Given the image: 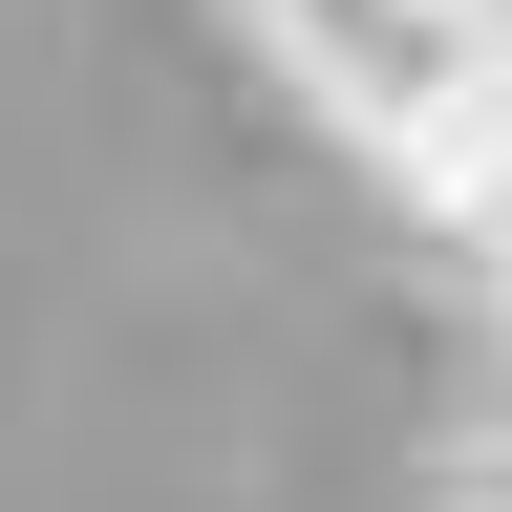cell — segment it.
Returning a JSON list of instances; mask_svg holds the SVG:
<instances>
[{
	"mask_svg": "<svg viewBox=\"0 0 512 512\" xmlns=\"http://www.w3.org/2000/svg\"><path fill=\"white\" fill-rule=\"evenodd\" d=\"M256 43L320 86V128H363V150H406V128L470 86V43L512 22V0H235Z\"/></svg>",
	"mask_w": 512,
	"mask_h": 512,
	"instance_id": "obj_1",
	"label": "cell"
},
{
	"mask_svg": "<svg viewBox=\"0 0 512 512\" xmlns=\"http://www.w3.org/2000/svg\"><path fill=\"white\" fill-rule=\"evenodd\" d=\"M384 171H406V214H448L470 256H512V22L470 43V86H448L406 150H384Z\"/></svg>",
	"mask_w": 512,
	"mask_h": 512,
	"instance_id": "obj_2",
	"label": "cell"
},
{
	"mask_svg": "<svg viewBox=\"0 0 512 512\" xmlns=\"http://www.w3.org/2000/svg\"><path fill=\"white\" fill-rule=\"evenodd\" d=\"M448 512H512V406L470 427V470H448Z\"/></svg>",
	"mask_w": 512,
	"mask_h": 512,
	"instance_id": "obj_3",
	"label": "cell"
},
{
	"mask_svg": "<svg viewBox=\"0 0 512 512\" xmlns=\"http://www.w3.org/2000/svg\"><path fill=\"white\" fill-rule=\"evenodd\" d=\"M491 278H512V256H491Z\"/></svg>",
	"mask_w": 512,
	"mask_h": 512,
	"instance_id": "obj_4",
	"label": "cell"
}]
</instances>
